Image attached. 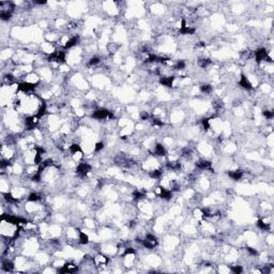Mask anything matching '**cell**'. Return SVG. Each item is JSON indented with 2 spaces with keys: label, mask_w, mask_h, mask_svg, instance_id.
<instances>
[{
  "label": "cell",
  "mask_w": 274,
  "mask_h": 274,
  "mask_svg": "<svg viewBox=\"0 0 274 274\" xmlns=\"http://www.w3.org/2000/svg\"><path fill=\"white\" fill-rule=\"evenodd\" d=\"M104 147H105V144H104L103 141H97V143L94 144V147H93V152H95V153H99V152H101L102 150L104 149Z\"/></svg>",
  "instance_id": "8992f818"
},
{
  "label": "cell",
  "mask_w": 274,
  "mask_h": 274,
  "mask_svg": "<svg viewBox=\"0 0 274 274\" xmlns=\"http://www.w3.org/2000/svg\"><path fill=\"white\" fill-rule=\"evenodd\" d=\"M78 271V265L71 261H65V263L63 265V267H61L60 269L57 270V272H63V273H74V272Z\"/></svg>",
  "instance_id": "6da1fadb"
},
{
  "label": "cell",
  "mask_w": 274,
  "mask_h": 274,
  "mask_svg": "<svg viewBox=\"0 0 274 274\" xmlns=\"http://www.w3.org/2000/svg\"><path fill=\"white\" fill-rule=\"evenodd\" d=\"M199 91L203 94H211L212 91H213V87L210 84H203L199 86Z\"/></svg>",
  "instance_id": "277c9868"
},
{
  "label": "cell",
  "mask_w": 274,
  "mask_h": 274,
  "mask_svg": "<svg viewBox=\"0 0 274 274\" xmlns=\"http://www.w3.org/2000/svg\"><path fill=\"white\" fill-rule=\"evenodd\" d=\"M119 49V45L116 43H108L107 45V50L110 53V54H115V53H117Z\"/></svg>",
  "instance_id": "52a82bcc"
},
{
  "label": "cell",
  "mask_w": 274,
  "mask_h": 274,
  "mask_svg": "<svg viewBox=\"0 0 274 274\" xmlns=\"http://www.w3.org/2000/svg\"><path fill=\"white\" fill-rule=\"evenodd\" d=\"M101 62V58L99 56H92L88 60V65L89 67H95Z\"/></svg>",
  "instance_id": "5b68a950"
},
{
  "label": "cell",
  "mask_w": 274,
  "mask_h": 274,
  "mask_svg": "<svg viewBox=\"0 0 274 274\" xmlns=\"http://www.w3.org/2000/svg\"><path fill=\"white\" fill-rule=\"evenodd\" d=\"M230 269V272H233V273H242L243 272V265H235L232 267H229Z\"/></svg>",
  "instance_id": "ba28073f"
},
{
  "label": "cell",
  "mask_w": 274,
  "mask_h": 274,
  "mask_svg": "<svg viewBox=\"0 0 274 274\" xmlns=\"http://www.w3.org/2000/svg\"><path fill=\"white\" fill-rule=\"evenodd\" d=\"M256 225H257V227L259 228V230H261V231H270L271 230V224H267V223L263 222L261 218L257 220Z\"/></svg>",
  "instance_id": "3957f363"
},
{
  "label": "cell",
  "mask_w": 274,
  "mask_h": 274,
  "mask_svg": "<svg viewBox=\"0 0 274 274\" xmlns=\"http://www.w3.org/2000/svg\"><path fill=\"white\" fill-rule=\"evenodd\" d=\"M239 86L241 87V88L245 89V90H252L254 87H253V85L250 84V80L248 79V77L246 75H244V74H241V77H240V80H239Z\"/></svg>",
  "instance_id": "7a4b0ae2"
}]
</instances>
